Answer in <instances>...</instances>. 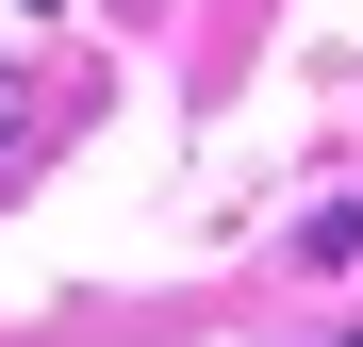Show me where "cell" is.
I'll use <instances>...</instances> for the list:
<instances>
[{
  "label": "cell",
  "mask_w": 363,
  "mask_h": 347,
  "mask_svg": "<svg viewBox=\"0 0 363 347\" xmlns=\"http://www.w3.org/2000/svg\"><path fill=\"white\" fill-rule=\"evenodd\" d=\"M0 165H17V67H0Z\"/></svg>",
  "instance_id": "6da1fadb"
},
{
  "label": "cell",
  "mask_w": 363,
  "mask_h": 347,
  "mask_svg": "<svg viewBox=\"0 0 363 347\" xmlns=\"http://www.w3.org/2000/svg\"><path fill=\"white\" fill-rule=\"evenodd\" d=\"M0 17H50V0H0Z\"/></svg>",
  "instance_id": "7a4b0ae2"
},
{
  "label": "cell",
  "mask_w": 363,
  "mask_h": 347,
  "mask_svg": "<svg viewBox=\"0 0 363 347\" xmlns=\"http://www.w3.org/2000/svg\"><path fill=\"white\" fill-rule=\"evenodd\" d=\"M347 347H363V331H347Z\"/></svg>",
  "instance_id": "3957f363"
}]
</instances>
